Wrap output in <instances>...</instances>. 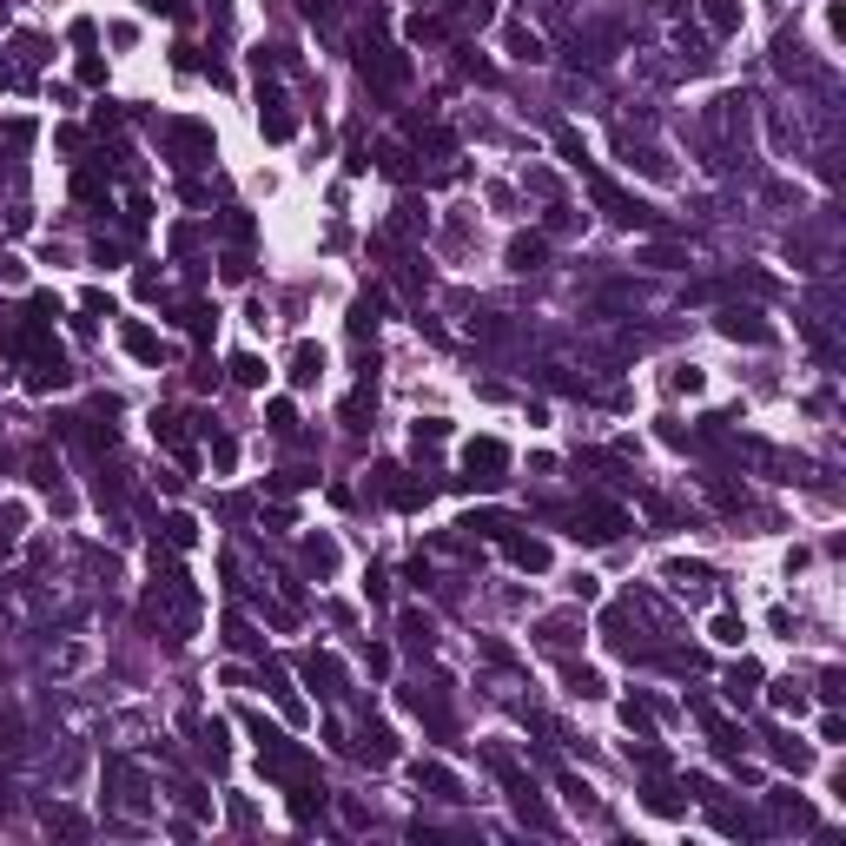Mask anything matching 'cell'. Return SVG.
Listing matches in <instances>:
<instances>
[{"label": "cell", "mask_w": 846, "mask_h": 846, "mask_svg": "<svg viewBox=\"0 0 846 846\" xmlns=\"http://www.w3.org/2000/svg\"><path fill=\"white\" fill-rule=\"evenodd\" d=\"M304 562H312L318 576H331L337 569V543H331V535H312V543H304Z\"/></svg>", "instance_id": "obj_15"}, {"label": "cell", "mask_w": 846, "mask_h": 846, "mask_svg": "<svg viewBox=\"0 0 846 846\" xmlns=\"http://www.w3.org/2000/svg\"><path fill=\"white\" fill-rule=\"evenodd\" d=\"M120 344H126L139 364H159V337H153L146 324H126V331H120Z\"/></svg>", "instance_id": "obj_12"}, {"label": "cell", "mask_w": 846, "mask_h": 846, "mask_svg": "<svg viewBox=\"0 0 846 846\" xmlns=\"http://www.w3.org/2000/svg\"><path fill=\"white\" fill-rule=\"evenodd\" d=\"M555 153L569 159V165H588V153H582V139H576V132H555Z\"/></svg>", "instance_id": "obj_25"}, {"label": "cell", "mask_w": 846, "mask_h": 846, "mask_svg": "<svg viewBox=\"0 0 846 846\" xmlns=\"http://www.w3.org/2000/svg\"><path fill=\"white\" fill-rule=\"evenodd\" d=\"M754 682H760V668H754V661H741L735 674H727V701H747V694H754Z\"/></svg>", "instance_id": "obj_20"}, {"label": "cell", "mask_w": 846, "mask_h": 846, "mask_svg": "<svg viewBox=\"0 0 846 846\" xmlns=\"http://www.w3.org/2000/svg\"><path fill=\"white\" fill-rule=\"evenodd\" d=\"M146 14H185V0H139Z\"/></svg>", "instance_id": "obj_35"}, {"label": "cell", "mask_w": 846, "mask_h": 846, "mask_svg": "<svg viewBox=\"0 0 846 846\" xmlns=\"http://www.w3.org/2000/svg\"><path fill=\"white\" fill-rule=\"evenodd\" d=\"M569 682H576V694H602V674H588V668H569Z\"/></svg>", "instance_id": "obj_31"}, {"label": "cell", "mask_w": 846, "mask_h": 846, "mask_svg": "<svg viewBox=\"0 0 846 846\" xmlns=\"http://www.w3.org/2000/svg\"><path fill=\"white\" fill-rule=\"evenodd\" d=\"M674 390H688V397H694V390H701V371H694V364H674V377H668Z\"/></svg>", "instance_id": "obj_27"}, {"label": "cell", "mask_w": 846, "mask_h": 846, "mask_svg": "<svg viewBox=\"0 0 846 846\" xmlns=\"http://www.w3.org/2000/svg\"><path fill=\"white\" fill-rule=\"evenodd\" d=\"M265 423H271V430H298V410H291L285 397H271V404H265Z\"/></svg>", "instance_id": "obj_22"}, {"label": "cell", "mask_w": 846, "mask_h": 846, "mask_svg": "<svg viewBox=\"0 0 846 846\" xmlns=\"http://www.w3.org/2000/svg\"><path fill=\"white\" fill-rule=\"evenodd\" d=\"M165 543H173V549H192V543H199V523H192V516L179 510L173 523H165Z\"/></svg>", "instance_id": "obj_18"}, {"label": "cell", "mask_w": 846, "mask_h": 846, "mask_svg": "<svg viewBox=\"0 0 846 846\" xmlns=\"http://www.w3.org/2000/svg\"><path fill=\"white\" fill-rule=\"evenodd\" d=\"M502 549H510V562H516V569H529V576L549 569V543H535V535H510V529H502Z\"/></svg>", "instance_id": "obj_4"}, {"label": "cell", "mask_w": 846, "mask_h": 846, "mask_svg": "<svg viewBox=\"0 0 846 846\" xmlns=\"http://www.w3.org/2000/svg\"><path fill=\"white\" fill-rule=\"evenodd\" d=\"M588 192H596V206H602L615 225H655V212H648V206H635V199H622V192H615L602 173H588Z\"/></svg>", "instance_id": "obj_3"}, {"label": "cell", "mask_w": 846, "mask_h": 846, "mask_svg": "<svg viewBox=\"0 0 846 846\" xmlns=\"http://www.w3.org/2000/svg\"><path fill=\"white\" fill-rule=\"evenodd\" d=\"M232 463H238V443L218 437V443H212V470H232Z\"/></svg>", "instance_id": "obj_26"}, {"label": "cell", "mask_w": 846, "mask_h": 846, "mask_svg": "<svg viewBox=\"0 0 846 846\" xmlns=\"http://www.w3.org/2000/svg\"><path fill=\"white\" fill-rule=\"evenodd\" d=\"M153 437H159L165 449H179V457H185V423H179L173 410H165V417H153Z\"/></svg>", "instance_id": "obj_17"}, {"label": "cell", "mask_w": 846, "mask_h": 846, "mask_svg": "<svg viewBox=\"0 0 846 846\" xmlns=\"http://www.w3.org/2000/svg\"><path fill=\"white\" fill-rule=\"evenodd\" d=\"M259 126H265V139H291V132H298V120L285 112V100H278V93H265V112H259Z\"/></svg>", "instance_id": "obj_10"}, {"label": "cell", "mask_w": 846, "mask_h": 846, "mask_svg": "<svg viewBox=\"0 0 846 846\" xmlns=\"http://www.w3.org/2000/svg\"><path fill=\"white\" fill-rule=\"evenodd\" d=\"M714 641H741V622H735V615H714Z\"/></svg>", "instance_id": "obj_34"}, {"label": "cell", "mask_w": 846, "mask_h": 846, "mask_svg": "<svg viewBox=\"0 0 846 846\" xmlns=\"http://www.w3.org/2000/svg\"><path fill=\"white\" fill-rule=\"evenodd\" d=\"M622 529H629V516L615 502H582L576 510V535H588V543H615Z\"/></svg>", "instance_id": "obj_2"}, {"label": "cell", "mask_w": 846, "mask_h": 846, "mask_svg": "<svg viewBox=\"0 0 846 846\" xmlns=\"http://www.w3.org/2000/svg\"><path fill=\"white\" fill-rule=\"evenodd\" d=\"M417 780H423V787H430V794H437V800H463V780H457V774H449V767H437V760H423V767H417Z\"/></svg>", "instance_id": "obj_8"}, {"label": "cell", "mask_w": 846, "mask_h": 846, "mask_svg": "<svg viewBox=\"0 0 846 846\" xmlns=\"http://www.w3.org/2000/svg\"><path fill=\"white\" fill-rule=\"evenodd\" d=\"M232 377H238V384H251V390H259V384H265V364L251 357V351H238V357H232Z\"/></svg>", "instance_id": "obj_21"}, {"label": "cell", "mask_w": 846, "mask_h": 846, "mask_svg": "<svg viewBox=\"0 0 846 846\" xmlns=\"http://www.w3.org/2000/svg\"><path fill=\"white\" fill-rule=\"evenodd\" d=\"M641 800H648V813H661V820H674V813H682V794H674V787H661V780L648 787Z\"/></svg>", "instance_id": "obj_16"}, {"label": "cell", "mask_w": 846, "mask_h": 846, "mask_svg": "<svg viewBox=\"0 0 846 846\" xmlns=\"http://www.w3.org/2000/svg\"><path fill=\"white\" fill-rule=\"evenodd\" d=\"M714 324L727 337H747V344H767V337H774V324H760V312H741V304H735V312H721Z\"/></svg>", "instance_id": "obj_5"}, {"label": "cell", "mask_w": 846, "mask_h": 846, "mask_svg": "<svg viewBox=\"0 0 846 846\" xmlns=\"http://www.w3.org/2000/svg\"><path fill=\"white\" fill-rule=\"evenodd\" d=\"M463 470H470V483H502V470H510V449H502L496 437H476L470 449H463Z\"/></svg>", "instance_id": "obj_1"}, {"label": "cell", "mask_w": 846, "mask_h": 846, "mask_svg": "<svg viewBox=\"0 0 846 846\" xmlns=\"http://www.w3.org/2000/svg\"><path fill=\"white\" fill-rule=\"evenodd\" d=\"M767 701H774V708H787V714H800V708H807L800 682H774V688H767Z\"/></svg>", "instance_id": "obj_19"}, {"label": "cell", "mask_w": 846, "mask_h": 846, "mask_svg": "<svg viewBox=\"0 0 846 846\" xmlns=\"http://www.w3.org/2000/svg\"><path fill=\"white\" fill-rule=\"evenodd\" d=\"M304 682H312L318 694H337V682H344V668H337L331 655H312V661H304Z\"/></svg>", "instance_id": "obj_11"}, {"label": "cell", "mask_w": 846, "mask_h": 846, "mask_svg": "<svg viewBox=\"0 0 846 846\" xmlns=\"http://www.w3.org/2000/svg\"><path fill=\"white\" fill-rule=\"evenodd\" d=\"M701 14H708L714 34H741V0H708Z\"/></svg>", "instance_id": "obj_14"}, {"label": "cell", "mask_w": 846, "mask_h": 846, "mask_svg": "<svg viewBox=\"0 0 846 846\" xmlns=\"http://www.w3.org/2000/svg\"><path fill=\"white\" fill-rule=\"evenodd\" d=\"M510 53H516V60H543V40H535V34H523V26H516V34H510Z\"/></svg>", "instance_id": "obj_24"}, {"label": "cell", "mask_w": 846, "mask_h": 846, "mask_svg": "<svg viewBox=\"0 0 846 846\" xmlns=\"http://www.w3.org/2000/svg\"><path fill=\"white\" fill-rule=\"evenodd\" d=\"M449 437V423L443 417H430V423H417V443H443Z\"/></svg>", "instance_id": "obj_30"}, {"label": "cell", "mask_w": 846, "mask_h": 846, "mask_svg": "<svg viewBox=\"0 0 846 846\" xmlns=\"http://www.w3.org/2000/svg\"><path fill=\"white\" fill-rule=\"evenodd\" d=\"M0 132H7V146H26V139H34V120H7Z\"/></svg>", "instance_id": "obj_32"}, {"label": "cell", "mask_w": 846, "mask_h": 846, "mask_svg": "<svg viewBox=\"0 0 846 846\" xmlns=\"http://www.w3.org/2000/svg\"><path fill=\"white\" fill-rule=\"evenodd\" d=\"M535 265H543V238H535V232L510 238V271H535Z\"/></svg>", "instance_id": "obj_13"}, {"label": "cell", "mask_w": 846, "mask_h": 846, "mask_svg": "<svg viewBox=\"0 0 846 846\" xmlns=\"http://www.w3.org/2000/svg\"><path fill=\"white\" fill-rule=\"evenodd\" d=\"M34 483L53 490V483H60V463H53V457H34Z\"/></svg>", "instance_id": "obj_28"}, {"label": "cell", "mask_w": 846, "mask_h": 846, "mask_svg": "<svg viewBox=\"0 0 846 846\" xmlns=\"http://www.w3.org/2000/svg\"><path fill=\"white\" fill-rule=\"evenodd\" d=\"M318 377H324V351H318V344H298V351H291V384L312 390Z\"/></svg>", "instance_id": "obj_7"}, {"label": "cell", "mask_w": 846, "mask_h": 846, "mask_svg": "<svg viewBox=\"0 0 846 846\" xmlns=\"http://www.w3.org/2000/svg\"><path fill=\"white\" fill-rule=\"evenodd\" d=\"M67 377H73V371H67V357H60V351H40V357H34V371H26V390H60Z\"/></svg>", "instance_id": "obj_6"}, {"label": "cell", "mask_w": 846, "mask_h": 846, "mask_svg": "<svg viewBox=\"0 0 846 846\" xmlns=\"http://www.w3.org/2000/svg\"><path fill=\"white\" fill-rule=\"evenodd\" d=\"M648 265H661V271H682V251H674V245H655V251H648Z\"/></svg>", "instance_id": "obj_29"}, {"label": "cell", "mask_w": 846, "mask_h": 846, "mask_svg": "<svg viewBox=\"0 0 846 846\" xmlns=\"http://www.w3.org/2000/svg\"><path fill=\"white\" fill-rule=\"evenodd\" d=\"M364 754H371V760H390V754H397V747H390V727H364Z\"/></svg>", "instance_id": "obj_23"}, {"label": "cell", "mask_w": 846, "mask_h": 846, "mask_svg": "<svg viewBox=\"0 0 846 846\" xmlns=\"http://www.w3.org/2000/svg\"><path fill=\"white\" fill-rule=\"evenodd\" d=\"M112 787H120V807H126V813H146V780H139L126 760L112 767Z\"/></svg>", "instance_id": "obj_9"}, {"label": "cell", "mask_w": 846, "mask_h": 846, "mask_svg": "<svg viewBox=\"0 0 846 846\" xmlns=\"http://www.w3.org/2000/svg\"><path fill=\"white\" fill-rule=\"evenodd\" d=\"M14 535H20V510H0V549H7Z\"/></svg>", "instance_id": "obj_33"}]
</instances>
